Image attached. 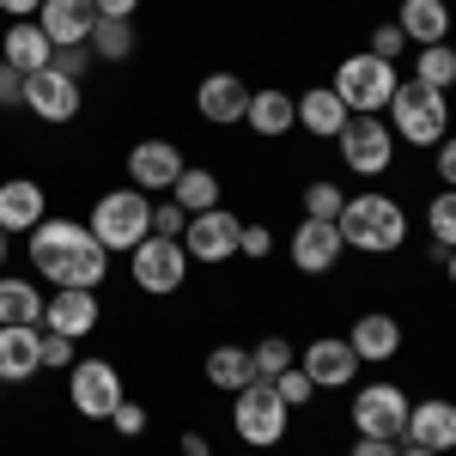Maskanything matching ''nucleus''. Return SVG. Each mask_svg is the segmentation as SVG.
Returning <instances> with one entry per match:
<instances>
[{
    "instance_id": "obj_1",
    "label": "nucleus",
    "mask_w": 456,
    "mask_h": 456,
    "mask_svg": "<svg viewBox=\"0 0 456 456\" xmlns=\"http://www.w3.org/2000/svg\"><path fill=\"white\" fill-rule=\"evenodd\" d=\"M31 268L55 286H86L98 292L110 281V249L92 238V225L79 219H43L31 232Z\"/></svg>"
},
{
    "instance_id": "obj_2",
    "label": "nucleus",
    "mask_w": 456,
    "mask_h": 456,
    "mask_svg": "<svg viewBox=\"0 0 456 456\" xmlns=\"http://www.w3.org/2000/svg\"><path fill=\"white\" fill-rule=\"evenodd\" d=\"M335 225H341V244L365 249V256H395V249L408 244V213H402V201H389L378 189L347 195V208H341Z\"/></svg>"
},
{
    "instance_id": "obj_3",
    "label": "nucleus",
    "mask_w": 456,
    "mask_h": 456,
    "mask_svg": "<svg viewBox=\"0 0 456 456\" xmlns=\"http://www.w3.org/2000/svg\"><path fill=\"white\" fill-rule=\"evenodd\" d=\"M389 134L402 146H432L451 134V92L438 86H420V79H402L395 98H389Z\"/></svg>"
},
{
    "instance_id": "obj_4",
    "label": "nucleus",
    "mask_w": 456,
    "mask_h": 456,
    "mask_svg": "<svg viewBox=\"0 0 456 456\" xmlns=\"http://www.w3.org/2000/svg\"><path fill=\"white\" fill-rule=\"evenodd\" d=\"M86 225H92V238H98L110 256H116V249L128 256L134 244L152 238V195H141V189H110V195L92 201V219H86Z\"/></svg>"
},
{
    "instance_id": "obj_5",
    "label": "nucleus",
    "mask_w": 456,
    "mask_h": 456,
    "mask_svg": "<svg viewBox=\"0 0 456 456\" xmlns=\"http://www.w3.org/2000/svg\"><path fill=\"white\" fill-rule=\"evenodd\" d=\"M395 86H402L395 61H378L371 49H365V55H347V61L335 68V98H341L353 116H378V110H389Z\"/></svg>"
},
{
    "instance_id": "obj_6",
    "label": "nucleus",
    "mask_w": 456,
    "mask_h": 456,
    "mask_svg": "<svg viewBox=\"0 0 456 456\" xmlns=\"http://www.w3.org/2000/svg\"><path fill=\"white\" fill-rule=\"evenodd\" d=\"M286 420H292V408L274 395V384H249L232 395V432L256 451H274L286 438Z\"/></svg>"
},
{
    "instance_id": "obj_7",
    "label": "nucleus",
    "mask_w": 456,
    "mask_h": 456,
    "mask_svg": "<svg viewBox=\"0 0 456 456\" xmlns=\"http://www.w3.org/2000/svg\"><path fill=\"white\" fill-rule=\"evenodd\" d=\"M128 274H134L141 292L171 298L176 286L189 281V249H183V238H146V244L128 249Z\"/></svg>"
},
{
    "instance_id": "obj_8",
    "label": "nucleus",
    "mask_w": 456,
    "mask_h": 456,
    "mask_svg": "<svg viewBox=\"0 0 456 456\" xmlns=\"http://www.w3.org/2000/svg\"><path fill=\"white\" fill-rule=\"evenodd\" d=\"M408 389L402 384H359L353 389V432L359 438H402L408 432Z\"/></svg>"
},
{
    "instance_id": "obj_9",
    "label": "nucleus",
    "mask_w": 456,
    "mask_h": 456,
    "mask_svg": "<svg viewBox=\"0 0 456 456\" xmlns=\"http://www.w3.org/2000/svg\"><path fill=\"white\" fill-rule=\"evenodd\" d=\"M68 402H73V414H86V420H110L116 402H122V371L110 359H73Z\"/></svg>"
},
{
    "instance_id": "obj_10",
    "label": "nucleus",
    "mask_w": 456,
    "mask_h": 456,
    "mask_svg": "<svg viewBox=\"0 0 456 456\" xmlns=\"http://www.w3.org/2000/svg\"><path fill=\"white\" fill-rule=\"evenodd\" d=\"M395 134H389V122H378V116H353L347 128H341V165H347L353 176H384L389 165H395Z\"/></svg>"
},
{
    "instance_id": "obj_11",
    "label": "nucleus",
    "mask_w": 456,
    "mask_h": 456,
    "mask_svg": "<svg viewBox=\"0 0 456 456\" xmlns=\"http://www.w3.org/2000/svg\"><path fill=\"white\" fill-rule=\"evenodd\" d=\"M238 238H244V219L225 208H208L189 219V232H183V249H189V262H201V268H219V262H232L238 256Z\"/></svg>"
},
{
    "instance_id": "obj_12",
    "label": "nucleus",
    "mask_w": 456,
    "mask_h": 456,
    "mask_svg": "<svg viewBox=\"0 0 456 456\" xmlns=\"http://www.w3.org/2000/svg\"><path fill=\"white\" fill-rule=\"evenodd\" d=\"M25 110L37 122H73L86 110V92L61 68H37V73H25Z\"/></svg>"
},
{
    "instance_id": "obj_13",
    "label": "nucleus",
    "mask_w": 456,
    "mask_h": 456,
    "mask_svg": "<svg viewBox=\"0 0 456 456\" xmlns=\"http://www.w3.org/2000/svg\"><path fill=\"white\" fill-rule=\"evenodd\" d=\"M43 329H55V335H68V341L98 335V292H86V286H55V292L43 298Z\"/></svg>"
},
{
    "instance_id": "obj_14",
    "label": "nucleus",
    "mask_w": 456,
    "mask_h": 456,
    "mask_svg": "<svg viewBox=\"0 0 456 456\" xmlns=\"http://www.w3.org/2000/svg\"><path fill=\"white\" fill-rule=\"evenodd\" d=\"M176 176H183V152H176L171 141L128 146V189H141V195H171Z\"/></svg>"
},
{
    "instance_id": "obj_15",
    "label": "nucleus",
    "mask_w": 456,
    "mask_h": 456,
    "mask_svg": "<svg viewBox=\"0 0 456 456\" xmlns=\"http://www.w3.org/2000/svg\"><path fill=\"white\" fill-rule=\"evenodd\" d=\"M195 116L213 122V128L244 122V116H249V86L238 79V73H208V79L195 86Z\"/></svg>"
},
{
    "instance_id": "obj_16",
    "label": "nucleus",
    "mask_w": 456,
    "mask_h": 456,
    "mask_svg": "<svg viewBox=\"0 0 456 456\" xmlns=\"http://www.w3.org/2000/svg\"><path fill=\"white\" fill-rule=\"evenodd\" d=\"M341 225L335 219H298V232H292V268L298 274H329L335 262H341Z\"/></svg>"
},
{
    "instance_id": "obj_17",
    "label": "nucleus",
    "mask_w": 456,
    "mask_h": 456,
    "mask_svg": "<svg viewBox=\"0 0 456 456\" xmlns=\"http://www.w3.org/2000/svg\"><path fill=\"white\" fill-rule=\"evenodd\" d=\"M43 371V322L0 329V384H31Z\"/></svg>"
},
{
    "instance_id": "obj_18",
    "label": "nucleus",
    "mask_w": 456,
    "mask_h": 456,
    "mask_svg": "<svg viewBox=\"0 0 456 456\" xmlns=\"http://www.w3.org/2000/svg\"><path fill=\"white\" fill-rule=\"evenodd\" d=\"M305 371H311L316 389H347L353 378H359V353L341 341V335H316L311 347H305V359H298Z\"/></svg>"
},
{
    "instance_id": "obj_19",
    "label": "nucleus",
    "mask_w": 456,
    "mask_h": 456,
    "mask_svg": "<svg viewBox=\"0 0 456 456\" xmlns=\"http://www.w3.org/2000/svg\"><path fill=\"white\" fill-rule=\"evenodd\" d=\"M402 438H408V444H420V451L451 456L456 451V402H444V395L414 402V408H408V432H402Z\"/></svg>"
},
{
    "instance_id": "obj_20",
    "label": "nucleus",
    "mask_w": 456,
    "mask_h": 456,
    "mask_svg": "<svg viewBox=\"0 0 456 456\" xmlns=\"http://www.w3.org/2000/svg\"><path fill=\"white\" fill-rule=\"evenodd\" d=\"M49 219V195L31 176H6L0 183V232H37Z\"/></svg>"
},
{
    "instance_id": "obj_21",
    "label": "nucleus",
    "mask_w": 456,
    "mask_h": 456,
    "mask_svg": "<svg viewBox=\"0 0 456 456\" xmlns=\"http://www.w3.org/2000/svg\"><path fill=\"white\" fill-rule=\"evenodd\" d=\"M37 25H43V37H49L55 49H73V43L92 37L98 6H92V0H43V6H37Z\"/></svg>"
},
{
    "instance_id": "obj_22",
    "label": "nucleus",
    "mask_w": 456,
    "mask_h": 456,
    "mask_svg": "<svg viewBox=\"0 0 456 456\" xmlns=\"http://www.w3.org/2000/svg\"><path fill=\"white\" fill-rule=\"evenodd\" d=\"M347 347L359 353V365H365V359L389 365V359L402 353V322H395L389 311H365V316H359V322L347 329Z\"/></svg>"
},
{
    "instance_id": "obj_23",
    "label": "nucleus",
    "mask_w": 456,
    "mask_h": 456,
    "mask_svg": "<svg viewBox=\"0 0 456 456\" xmlns=\"http://www.w3.org/2000/svg\"><path fill=\"white\" fill-rule=\"evenodd\" d=\"M49 55H55V43L43 37L37 19H12V25L0 31V61H6V68L37 73V68H49Z\"/></svg>"
},
{
    "instance_id": "obj_24",
    "label": "nucleus",
    "mask_w": 456,
    "mask_h": 456,
    "mask_svg": "<svg viewBox=\"0 0 456 456\" xmlns=\"http://www.w3.org/2000/svg\"><path fill=\"white\" fill-rule=\"evenodd\" d=\"M249 134H262V141H281L292 134V122H298V98L281 92V86H262V92H249Z\"/></svg>"
},
{
    "instance_id": "obj_25",
    "label": "nucleus",
    "mask_w": 456,
    "mask_h": 456,
    "mask_svg": "<svg viewBox=\"0 0 456 456\" xmlns=\"http://www.w3.org/2000/svg\"><path fill=\"white\" fill-rule=\"evenodd\" d=\"M347 122H353V110L335 98V86H311V92L298 98V128L316 134V141H341Z\"/></svg>"
},
{
    "instance_id": "obj_26",
    "label": "nucleus",
    "mask_w": 456,
    "mask_h": 456,
    "mask_svg": "<svg viewBox=\"0 0 456 456\" xmlns=\"http://www.w3.org/2000/svg\"><path fill=\"white\" fill-rule=\"evenodd\" d=\"M395 25H402V37H408L414 49L444 43V37H451V0H402Z\"/></svg>"
},
{
    "instance_id": "obj_27",
    "label": "nucleus",
    "mask_w": 456,
    "mask_h": 456,
    "mask_svg": "<svg viewBox=\"0 0 456 456\" xmlns=\"http://www.w3.org/2000/svg\"><path fill=\"white\" fill-rule=\"evenodd\" d=\"M201 371H208V384L225 389V395H238V389L262 384V378H256V359H249V347H213Z\"/></svg>"
},
{
    "instance_id": "obj_28",
    "label": "nucleus",
    "mask_w": 456,
    "mask_h": 456,
    "mask_svg": "<svg viewBox=\"0 0 456 456\" xmlns=\"http://www.w3.org/2000/svg\"><path fill=\"white\" fill-rule=\"evenodd\" d=\"M171 201L189 213V219L208 213V208H219V176H213L208 165H183V176L171 183Z\"/></svg>"
},
{
    "instance_id": "obj_29",
    "label": "nucleus",
    "mask_w": 456,
    "mask_h": 456,
    "mask_svg": "<svg viewBox=\"0 0 456 456\" xmlns=\"http://www.w3.org/2000/svg\"><path fill=\"white\" fill-rule=\"evenodd\" d=\"M12 322H43V286L0 274V329H12Z\"/></svg>"
},
{
    "instance_id": "obj_30",
    "label": "nucleus",
    "mask_w": 456,
    "mask_h": 456,
    "mask_svg": "<svg viewBox=\"0 0 456 456\" xmlns=\"http://www.w3.org/2000/svg\"><path fill=\"white\" fill-rule=\"evenodd\" d=\"M86 49H92V61H128L134 55V19H98Z\"/></svg>"
},
{
    "instance_id": "obj_31",
    "label": "nucleus",
    "mask_w": 456,
    "mask_h": 456,
    "mask_svg": "<svg viewBox=\"0 0 456 456\" xmlns=\"http://www.w3.org/2000/svg\"><path fill=\"white\" fill-rule=\"evenodd\" d=\"M414 79H420V86H438V92H451V86H456V49H451V43H426V49H414Z\"/></svg>"
},
{
    "instance_id": "obj_32",
    "label": "nucleus",
    "mask_w": 456,
    "mask_h": 456,
    "mask_svg": "<svg viewBox=\"0 0 456 456\" xmlns=\"http://www.w3.org/2000/svg\"><path fill=\"white\" fill-rule=\"evenodd\" d=\"M426 232H432V249H456V189L432 195V208H426Z\"/></svg>"
},
{
    "instance_id": "obj_33",
    "label": "nucleus",
    "mask_w": 456,
    "mask_h": 456,
    "mask_svg": "<svg viewBox=\"0 0 456 456\" xmlns=\"http://www.w3.org/2000/svg\"><path fill=\"white\" fill-rule=\"evenodd\" d=\"M249 359H256V378L268 384V378H281L286 365H292V341H281V335H262V341L249 347Z\"/></svg>"
},
{
    "instance_id": "obj_34",
    "label": "nucleus",
    "mask_w": 456,
    "mask_h": 456,
    "mask_svg": "<svg viewBox=\"0 0 456 456\" xmlns=\"http://www.w3.org/2000/svg\"><path fill=\"white\" fill-rule=\"evenodd\" d=\"M268 384H274V395H281L286 408H311V402H316V384H311L305 365H286L281 378H268Z\"/></svg>"
},
{
    "instance_id": "obj_35",
    "label": "nucleus",
    "mask_w": 456,
    "mask_h": 456,
    "mask_svg": "<svg viewBox=\"0 0 456 456\" xmlns=\"http://www.w3.org/2000/svg\"><path fill=\"white\" fill-rule=\"evenodd\" d=\"M341 208H347L341 183H305V219H341Z\"/></svg>"
},
{
    "instance_id": "obj_36",
    "label": "nucleus",
    "mask_w": 456,
    "mask_h": 456,
    "mask_svg": "<svg viewBox=\"0 0 456 456\" xmlns=\"http://www.w3.org/2000/svg\"><path fill=\"white\" fill-rule=\"evenodd\" d=\"M189 232V213L176 201H152V238H183Z\"/></svg>"
},
{
    "instance_id": "obj_37",
    "label": "nucleus",
    "mask_w": 456,
    "mask_h": 456,
    "mask_svg": "<svg viewBox=\"0 0 456 456\" xmlns=\"http://www.w3.org/2000/svg\"><path fill=\"white\" fill-rule=\"evenodd\" d=\"M79 341H68V335H55V329H49V335H43V365H49V371H73V359H79Z\"/></svg>"
},
{
    "instance_id": "obj_38",
    "label": "nucleus",
    "mask_w": 456,
    "mask_h": 456,
    "mask_svg": "<svg viewBox=\"0 0 456 456\" xmlns=\"http://www.w3.org/2000/svg\"><path fill=\"white\" fill-rule=\"evenodd\" d=\"M49 68H61L68 79H86V73H92V49H86V43H73V49H55V55H49Z\"/></svg>"
},
{
    "instance_id": "obj_39",
    "label": "nucleus",
    "mask_w": 456,
    "mask_h": 456,
    "mask_svg": "<svg viewBox=\"0 0 456 456\" xmlns=\"http://www.w3.org/2000/svg\"><path fill=\"white\" fill-rule=\"evenodd\" d=\"M110 426H116L122 438H141V432H146V408H141V402H128V395H122V402H116V414H110Z\"/></svg>"
},
{
    "instance_id": "obj_40",
    "label": "nucleus",
    "mask_w": 456,
    "mask_h": 456,
    "mask_svg": "<svg viewBox=\"0 0 456 456\" xmlns=\"http://www.w3.org/2000/svg\"><path fill=\"white\" fill-rule=\"evenodd\" d=\"M371 55H378V61L408 55V37H402V25H378V31H371Z\"/></svg>"
},
{
    "instance_id": "obj_41",
    "label": "nucleus",
    "mask_w": 456,
    "mask_h": 456,
    "mask_svg": "<svg viewBox=\"0 0 456 456\" xmlns=\"http://www.w3.org/2000/svg\"><path fill=\"white\" fill-rule=\"evenodd\" d=\"M0 110H25V73L0 61Z\"/></svg>"
},
{
    "instance_id": "obj_42",
    "label": "nucleus",
    "mask_w": 456,
    "mask_h": 456,
    "mask_svg": "<svg viewBox=\"0 0 456 456\" xmlns=\"http://www.w3.org/2000/svg\"><path fill=\"white\" fill-rule=\"evenodd\" d=\"M238 249H244L249 262H262V256H274V232H268V225H244V238H238Z\"/></svg>"
},
{
    "instance_id": "obj_43",
    "label": "nucleus",
    "mask_w": 456,
    "mask_h": 456,
    "mask_svg": "<svg viewBox=\"0 0 456 456\" xmlns=\"http://www.w3.org/2000/svg\"><path fill=\"white\" fill-rule=\"evenodd\" d=\"M432 152H438V183H451V189H456V134H444Z\"/></svg>"
},
{
    "instance_id": "obj_44",
    "label": "nucleus",
    "mask_w": 456,
    "mask_h": 456,
    "mask_svg": "<svg viewBox=\"0 0 456 456\" xmlns=\"http://www.w3.org/2000/svg\"><path fill=\"white\" fill-rule=\"evenodd\" d=\"M395 451H402L395 438H353V451H347V456H395Z\"/></svg>"
},
{
    "instance_id": "obj_45",
    "label": "nucleus",
    "mask_w": 456,
    "mask_h": 456,
    "mask_svg": "<svg viewBox=\"0 0 456 456\" xmlns=\"http://www.w3.org/2000/svg\"><path fill=\"white\" fill-rule=\"evenodd\" d=\"M98 6V19H134L141 12V0H92Z\"/></svg>"
},
{
    "instance_id": "obj_46",
    "label": "nucleus",
    "mask_w": 456,
    "mask_h": 456,
    "mask_svg": "<svg viewBox=\"0 0 456 456\" xmlns=\"http://www.w3.org/2000/svg\"><path fill=\"white\" fill-rule=\"evenodd\" d=\"M176 456H213V444L201 438V432H183V444H176Z\"/></svg>"
},
{
    "instance_id": "obj_47",
    "label": "nucleus",
    "mask_w": 456,
    "mask_h": 456,
    "mask_svg": "<svg viewBox=\"0 0 456 456\" xmlns=\"http://www.w3.org/2000/svg\"><path fill=\"white\" fill-rule=\"evenodd\" d=\"M37 6H43V0H0L6 19H37Z\"/></svg>"
},
{
    "instance_id": "obj_48",
    "label": "nucleus",
    "mask_w": 456,
    "mask_h": 456,
    "mask_svg": "<svg viewBox=\"0 0 456 456\" xmlns=\"http://www.w3.org/2000/svg\"><path fill=\"white\" fill-rule=\"evenodd\" d=\"M444 281L456 286V249H444Z\"/></svg>"
},
{
    "instance_id": "obj_49",
    "label": "nucleus",
    "mask_w": 456,
    "mask_h": 456,
    "mask_svg": "<svg viewBox=\"0 0 456 456\" xmlns=\"http://www.w3.org/2000/svg\"><path fill=\"white\" fill-rule=\"evenodd\" d=\"M395 456H438V451H420V444H408V451H395Z\"/></svg>"
},
{
    "instance_id": "obj_50",
    "label": "nucleus",
    "mask_w": 456,
    "mask_h": 456,
    "mask_svg": "<svg viewBox=\"0 0 456 456\" xmlns=\"http://www.w3.org/2000/svg\"><path fill=\"white\" fill-rule=\"evenodd\" d=\"M0 274H6V232H0Z\"/></svg>"
}]
</instances>
